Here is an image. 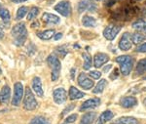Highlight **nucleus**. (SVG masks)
<instances>
[{"instance_id":"obj_1","label":"nucleus","mask_w":146,"mask_h":124,"mask_svg":"<svg viewBox=\"0 0 146 124\" xmlns=\"http://www.w3.org/2000/svg\"><path fill=\"white\" fill-rule=\"evenodd\" d=\"M11 34L14 37V43L17 46H22L25 44L27 38V30L23 23H19L14 25L11 30Z\"/></svg>"},{"instance_id":"obj_2","label":"nucleus","mask_w":146,"mask_h":124,"mask_svg":"<svg viewBox=\"0 0 146 124\" xmlns=\"http://www.w3.org/2000/svg\"><path fill=\"white\" fill-rule=\"evenodd\" d=\"M47 63H48V66H50L52 70V73H51L52 81H56L58 79V77H60V70H62V64H60L58 56L54 54L50 55L47 58Z\"/></svg>"},{"instance_id":"obj_3","label":"nucleus","mask_w":146,"mask_h":124,"mask_svg":"<svg viewBox=\"0 0 146 124\" xmlns=\"http://www.w3.org/2000/svg\"><path fill=\"white\" fill-rule=\"evenodd\" d=\"M116 62L120 65V70L123 75H129L133 68V59L131 56L124 55L116 58Z\"/></svg>"},{"instance_id":"obj_4","label":"nucleus","mask_w":146,"mask_h":124,"mask_svg":"<svg viewBox=\"0 0 146 124\" xmlns=\"http://www.w3.org/2000/svg\"><path fill=\"white\" fill-rule=\"evenodd\" d=\"M38 107V103L35 99L34 94L29 87L25 88V98H23V109L27 111H34Z\"/></svg>"},{"instance_id":"obj_5","label":"nucleus","mask_w":146,"mask_h":124,"mask_svg":"<svg viewBox=\"0 0 146 124\" xmlns=\"http://www.w3.org/2000/svg\"><path fill=\"white\" fill-rule=\"evenodd\" d=\"M23 96V86L21 82H17L14 85V95L12 99V105L13 106H19L22 102Z\"/></svg>"},{"instance_id":"obj_6","label":"nucleus","mask_w":146,"mask_h":124,"mask_svg":"<svg viewBox=\"0 0 146 124\" xmlns=\"http://www.w3.org/2000/svg\"><path fill=\"white\" fill-rule=\"evenodd\" d=\"M55 10L62 15L63 17H68L71 14V5L68 1H60L55 6Z\"/></svg>"},{"instance_id":"obj_7","label":"nucleus","mask_w":146,"mask_h":124,"mask_svg":"<svg viewBox=\"0 0 146 124\" xmlns=\"http://www.w3.org/2000/svg\"><path fill=\"white\" fill-rule=\"evenodd\" d=\"M53 99L54 102L58 105H62L66 102L67 100V93L63 88H58L53 92Z\"/></svg>"},{"instance_id":"obj_8","label":"nucleus","mask_w":146,"mask_h":124,"mask_svg":"<svg viewBox=\"0 0 146 124\" xmlns=\"http://www.w3.org/2000/svg\"><path fill=\"white\" fill-rule=\"evenodd\" d=\"M121 30V27L120 25H110L104 28V32H103V35L104 37L108 40H113L115 37L117 36V34Z\"/></svg>"},{"instance_id":"obj_9","label":"nucleus","mask_w":146,"mask_h":124,"mask_svg":"<svg viewBox=\"0 0 146 124\" xmlns=\"http://www.w3.org/2000/svg\"><path fill=\"white\" fill-rule=\"evenodd\" d=\"M78 84L85 90H90L94 87V81L85 72H81L78 76Z\"/></svg>"},{"instance_id":"obj_10","label":"nucleus","mask_w":146,"mask_h":124,"mask_svg":"<svg viewBox=\"0 0 146 124\" xmlns=\"http://www.w3.org/2000/svg\"><path fill=\"white\" fill-rule=\"evenodd\" d=\"M96 8H98V6L93 1H91V0H82L78 4V11L80 13L85 11L95 12L96 11Z\"/></svg>"},{"instance_id":"obj_11","label":"nucleus","mask_w":146,"mask_h":124,"mask_svg":"<svg viewBox=\"0 0 146 124\" xmlns=\"http://www.w3.org/2000/svg\"><path fill=\"white\" fill-rule=\"evenodd\" d=\"M133 46V42L131 40V34L129 32H126L125 34H123L121 40L119 42V48L122 51H129V49Z\"/></svg>"},{"instance_id":"obj_12","label":"nucleus","mask_w":146,"mask_h":124,"mask_svg":"<svg viewBox=\"0 0 146 124\" xmlns=\"http://www.w3.org/2000/svg\"><path fill=\"white\" fill-rule=\"evenodd\" d=\"M100 105V99L98 98H93V99H89L86 102H84L82 104V106L80 107V111H85L86 109H91L98 108Z\"/></svg>"},{"instance_id":"obj_13","label":"nucleus","mask_w":146,"mask_h":124,"mask_svg":"<svg viewBox=\"0 0 146 124\" xmlns=\"http://www.w3.org/2000/svg\"><path fill=\"white\" fill-rule=\"evenodd\" d=\"M109 61V56L105 53H98L95 55L94 57V66H96V68H101L104 64H106L107 62Z\"/></svg>"},{"instance_id":"obj_14","label":"nucleus","mask_w":146,"mask_h":124,"mask_svg":"<svg viewBox=\"0 0 146 124\" xmlns=\"http://www.w3.org/2000/svg\"><path fill=\"white\" fill-rule=\"evenodd\" d=\"M32 89L34 90V92L36 93L37 96L43 97L44 91H43V87H42V81L38 76H35L33 79H32Z\"/></svg>"},{"instance_id":"obj_15","label":"nucleus","mask_w":146,"mask_h":124,"mask_svg":"<svg viewBox=\"0 0 146 124\" xmlns=\"http://www.w3.org/2000/svg\"><path fill=\"white\" fill-rule=\"evenodd\" d=\"M42 21L47 25H56L60 22V19L52 13H44L42 16Z\"/></svg>"},{"instance_id":"obj_16","label":"nucleus","mask_w":146,"mask_h":124,"mask_svg":"<svg viewBox=\"0 0 146 124\" xmlns=\"http://www.w3.org/2000/svg\"><path fill=\"white\" fill-rule=\"evenodd\" d=\"M11 98V89L8 85H4L0 91V103L7 104Z\"/></svg>"},{"instance_id":"obj_17","label":"nucleus","mask_w":146,"mask_h":124,"mask_svg":"<svg viewBox=\"0 0 146 124\" xmlns=\"http://www.w3.org/2000/svg\"><path fill=\"white\" fill-rule=\"evenodd\" d=\"M120 104H121V106L123 107V108H126V109L133 108V107L136 106L137 100H136V98L133 96H128V97H125L123 99H121Z\"/></svg>"},{"instance_id":"obj_18","label":"nucleus","mask_w":146,"mask_h":124,"mask_svg":"<svg viewBox=\"0 0 146 124\" xmlns=\"http://www.w3.org/2000/svg\"><path fill=\"white\" fill-rule=\"evenodd\" d=\"M113 116H114V114L111 111H103L102 113L100 114V116L98 117V121H96V124H104L106 123L107 121L111 120L113 118Z\"/></svg>"},{"instance_id":"obj_19","label":"nucleus","mask_w":146,"mask_h":124,"mask_svg":"<svg viewBox=\"0 0 146 124\" xmlns=\"http://www.w3.org/2000/svg\"><path fill=\"white\" fill-rule=\"evenodd\" d=\"M68 96H69V99L73 101V100H78V99L83 98L85 96V94H84V92L80 91L76 87L71 86L69 89V94H68Z\"/></svg>"},{"instance_id":"obj_20","label":"nucleus","mask_w":146,"mask_h":124,"mask_svg":"<svg viewBox=\"0 0 146 124\" xmlns=\"http://www.w3.org/2000/svg\"><path fill=\"white\" fill-rule=\"evenodd\" d=\"M114 124H138V120L131 116H122L114 121Z\"/></svg>"},{"instance_id":"obj_21","label":"nucleus","mask_w":146,"mask_h":124,"mask_svg":"<svg viewBox=\"0 0 146 124\" xmlns=\"http://www.w3.org/2000/svg\"><path fill=\"white\" fill-rule=\"evenodd\" d=\"M96 117V113H87L86 114H84L82 116L80 124H93Z\"/></svg>"},{"instance_id":"obj_22","label":"nucleus","mask_w":146,"mask_h":124,"mask_svg":"<svg viewBox=\"0 0 146 124\" xmlns=\"http://www.w3.org/2000/svg\"><path fill=\"white\" fill-rule=\"evenodd\" d=\"M56 34L55 30L54 29H47V30H43V32H37L36 35L38 36L40 39L42 40H49L51 38L54 37V35Z\"/></svg>"},{"instance_id":"obj_23","label":"nucleus","mask_w":146,"mask_h":124,"mask_svg":"<svg viewBox=\"0 0 146 124\" xmlns=\"http://www.w3.org/2000/svg\"><path fill=\"white\" fill-rule=\"evenodd\" d=\"M0 19L2 20V22H3L5 25H7L9 23H10V19H11V14L10 12L7 10L6 8H3V7L0 6Z\"/></svg>"},{"instance_id":"obj_24","label":"nucleus","mask_w":146,"mask_h":124,"mask_svg":"<svg viewBox=\"0 0 146 124\" xmlns=\"http://www.w3.org/2000/svg\"><path fill=\"white\" fill-rule=\"evenodd\" d=\"M145 39L146 36L140 32H135L133 34H131V40L133 44H140L143 41H145Z\"/></svg>"},{"instance_id":"obj_25","label":"nucleus","mask_w":146,"mask_h":124,"mask_svg":"<svg viewBox=\"0 0 146 124\" xmlns=\"http://www.w3.org/2000/svg\"><path fill=\"white\" fill-rule=\"evenodd\" d=\"M107 80H105V79H101L100 82L96 84V86L94 88V90H93V93L94 94H101L103 91H104V89H105V87L107 86Z\"/></svg>"},{"instance_id":"obj_26","label":"nucleus","mask_w":146,"mask_h":124,"mask_svg":"<svg viewBox=\"0 0 146 124\" xmlns=\"http://www.w3.org/2000/svg\"><path fill=\"white\" fill-rule=\"evenodd\" d=\"M82 23H83L84 27H94L96 25V21L91 16H85L82 20Z\"/></svg>"},{"instance_id":"obj_27","label":"nucleus","mask_w":146,"mask_h":124,"mask_svg":"<svg viewBox=\"0 0 146 124\" xmlns=\"http://www.w3.org/2000/svg\"><path fill=\"white\" fill-rule=\"evenodd\" d=\"M82 56H83V59H84V66H83L84 70H90L92 68V66H93V60H92V57L88 53H83Z\"/></svg>"},{"instance_id":"obj_28","label":"nucleus","mask_w":146,"mask_h":124,"mask_svg":"<svg viewBox=\"0 0 146 124\" xmlns=\"http://www.w3.org/2000/svg\"><path fill=\"white\" fill-rule=\"evenodd\" d=\"M146 72V58L140 60L137 63V66H136V73L137 74H143V73Z\"/></svg>"},{"instance_id":"obj_29","label":"nucleus","mask_w":146,"mask_h":124,"mask_svg":"<svg viewBox=\"0 0 146 124\" xmlns=\"http://www.w3.org/2000/svg\"><path fill=\"white\" fill-rule=\"evenodd\" d=\"M29 124H51V123L48 119L43 117V116H35L33 119H31Z\"/></svg>"},{"instance_id":"obj_30","label":"nucleus","mask_w":146,"mask_h":124,"mask_svg":"<svg viewBox=\"0 0 146 124\" xmlns=\"http://www.w3.org/2000/svg\"><path fill=\"white\" fill-rule=\"evenodd\" d=\"M27 7H25V6L20 7V8L18 9V11H17L16 20H18V21L22 20V19H23V17L27 16Z\"/></svg>"},{"instance_id":"obj_31","label":"nucleus","mask_w":146,"mask_h":124,"mask_svg":"<svg viewBox=\"0 0 146 124\" xmlns=\"http://www.w3.org/2000/svg\"><path fill=\"white\" fill-rule=\"evenodd\" d=\"M39 14V8H37V7H33V8H31V10L29 11V13H28L27 15V21H32L33 19L36 18V16Z\"/></svg>"},{"instance_id":"obj_32","label":"nucleus","mask_w":146,"mask_h":124,"mask_svg":"<svg viewBox=\"0 0 146 124\" xmlns=\"http://www.w3.org/2000/svg\"><path fill=\"white\" fill-rule=\"evenodd\" d=\"M144 25H145V22H143V21H137V22L133 23V27L136 30H142Z\"/></svg>"},{"instance_id":"obj_33","label":"nucleus","mask_w":146,"mask_h":124,"mask_svg":"<svg viewBox=\"0 0 146 124\" xmlns=\"http://www.w3.org/2000/svg\"><path fill=\"white\" fill-rule=\"evenodd\" d=\"M56 54L60 55L62 57H65V55L68 53V50L66 49V47L65 46H60L58 49L56 50Z\"/></svg>"},{"instance_id":"obj_34","label":"nucleus","mask_w":146,"mask_h":124,"mask_svg":"<svg viewBox=\"0 0 146 124\" xmlns=\"http://www.w3.org/2000/svg\"><path fill=\"white\" fill-rule=\"evenodd\" d=\"M77 114H70V115H68L66 118H65V121H64V124L66 123H73L76 121L77 119Z\"/></svg>"},{"instance_id":"obj_35","label":"nucleus","mask_w":146,"mask_h":124,"mask_svg":"<svg viewBox=\"0 0 146 124\" xmlns=\"http://www.w3.org/2000/svg\"><path fill=\"white\" fill-rule=\"evenodd\" d=\"M90 76L92 78H94V79H100V76H101V72L98 70H94V71H90Z\"/></svg>"},{"instance_id":"obj_36","label":"nucleus","mask_w":146,"mask_h":124,"mask_svg":"<svg viewBox=\"0 0 146 124\" xmlns=\"http://www.w3.org/2000/svg\"><path fill=\"white\" fill-rule=\"evenodd\" d=\"M136 52H140V53H146V42L143 44H140V46H138L135 49Z\"/></svg>"},{"instance_id":"obj_37","label":"nucleus","mask_w":146,"mask_h":124,"mask_svg":"<svg viewBox=\"0 0 146 124\" xmlns=\"http://www.w3.org/2000/svg\"><path fill=\"white\" fill-rule=\"evenodd\" d=\"M74 108H75V105H74V104L70 105V106H68V107H67V108H66V109H65V111H62V115H64V114H65V113H68V111H72V109H74Z\"/></svg>"},{"instance_id":"obj_38","label":"nucleus","mask_w":146,"mask_h":124,"mask_svg":"<svg viewBox=\"0 0 146 124\" xmlns=\"http://www.w3.org/2000/svg\"><path fill=\"white\" fill-rule=\"evenodd\" d=\"M60 38H62V33H60V32L56 33V34L54 35V40H56V41H58V40H60Z\"/></svg>"},{"instance_id":"obj_39","label":"nucleus","mask_w":146,"mask_h":124,"mask_svg":"<svg viewBox=\"0 0 146 124\" xmlns=\"http://www.w3.org/2000/svg\"><path fill=\"white\" fill-rule=\"evenodd\" d=\"M119 75V72H118V70L117 68H115L114 70V73H113V75H111V78L112 79H115V78H117Z\"/></svg>"},{"instance_id":"obj_40","label":"nucleus","mask_w":146,"mask_h":124,"mask_svg":"<svg viewBox=\"0 0 146 124\" xmlns=\"http://www.w3.org/2000/svg\"><path fill=\"white\" fill-rule=\"evenodd\" d=\"M112 68V65H108V66H105L104 68H103V70H104V72H108V71L110 70V68Z\"/></svg>"},{"instance_id":"obj_41","label":"nucleus","mask_w":146,"mask_h":124,"mask_svg":"<svg viewBox=\"0 0 146 124\" xmlns=\"http://www.w3.org/2000/svg\"><path fill=\"white\" fill-rule=\"evenodd\" d=\"M3 37H4V32L2 30V28L0 27V39H2Z\"/></svg>"},{"instance_id":"obj_42","label":"nucleus","mask_w":146,"mask_h":124,"mask_svg":"<svg viewBox=\"0 0 146 124\" xmlns=\"http://www.w3.org/2000/svg\"><path fill=\"white\" fill-rule=\"evenodd\" d=\"M12 1L15 2V3H22V2L27 1V0H12Z\"/></svg>"},{"instance_id":"obj_43","label":"nucleus","mask_w":146,"mask_h":124,"mask_svg":"<svg viewBox=\"0 0 146 124\" xmlns=\"http://www.w3.org/2000/svg\"><path fill=\"white\" fill-rule=\"evenodd\" d=\"M74 73H75V68H72L71 70V78L74 79Z\"/></svg>"},{"instance_id":"obj_44","label":"nucleus","mask_w":146,"mask_h":124,"mask_svg":"<svg viewBox=\"0 0 146 124\" xmlns=\"http://www.w3.org/2000/svg\"><path fill=\"white\" fill-rule=\"evenodd\" d=\"M143 32H144L145 33H146V23H145V25H144V27H143Z\"/></svg>"},{"instance_id":"obj_45","label":"nucleus","mask_w":146,"mask_h":124,"mask_svg":"<svg viewBox=\"0 0 146 124\" xmlns=\"http://www.w3.org/2000/svg\"><path fill=\"white\" fill-rule=\"evenodd\" d=\"M143 103H144V105H145V106H146V98H145V99H144V101H143Z\"/></svg>"},{"instance_id":"obj_46","label":"nucleus","mask_w":146,"mask_h":124,"mask_svg":"<svg viewBox=\"0 0 146 124\" xmlns=\"http://www.w3.org/2000/svg\"><path fill=\"white\" fill-rule=\"evenodd\" d=\"M0 74H2V70H1V68H0Z\"/></svg>"},{"instance_id":"obj_47","label":"nucleus","mask_w":146,"mask_h":124,"mask_svg":"<svg viewBox=\"0 0 146 124\" xmlns=\"http://www.w3.org/2000/svg\"><path fill=\"white\" fill-rule=\"evenodd\" d=\"M96 1H100V0H96Z\"/></svg>"},{"instance_id":"obj_48","label":"nucleus","mask_w":146,"mask_h":124,"mask_svg":"<svg viewBox=\"0 0 146 124\" xmlns=\"http://www.w3.org/2000/svg\"><path fill=\"white\" fill-rule=\"evenodd\" d=\"M144 79H146V77H145V78H144Z\"/></svg>"}]
</instances>
